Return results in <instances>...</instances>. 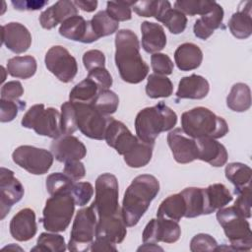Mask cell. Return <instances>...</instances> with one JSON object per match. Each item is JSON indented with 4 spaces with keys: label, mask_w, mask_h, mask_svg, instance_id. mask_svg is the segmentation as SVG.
Instances as JSON below:
<instances>
[{
    "label": "cell",
    "mask_w": 252,
    "mask_h": 252,
    "mask_svg": "<svg viewBox=\"0 0 252 252\" xmlns=\"http://www.w3.org/2000/svg\"><path fill=\"white\" fill-rule=\"evenodd\" d=\"M114 58L124 82L139 84L148 76L149 66L140 54L138 36L131 30L123 29L116 32Z\"/></svg>",
    "instance_id": "obj_1"
},
{
    "label": "cell",
    "mask_w": 252,
    "mask_h": 252,
    "mask_svg": "<svg viewBox=\"0 0 252 252\" xmlns=\"http://www.w3.org/2000/svg\"><path fill=\"white\" fill-rule=\"evenodd\" d=\"M159 191L158 180L151 174L135 177L124 193L122 217L126 226L136 225Z\"/></svg>",
    "instance_id": "obj_2"
},
{
    "label": "cell",
    "mask_w": 252,
    "mask_h": 252,
    "mask_svg": "<svg viewBox=\"0 0 252 252\" xmlns=\"http://www.w3.org/2000/svg\"><path fill=\"white\" fill-rule=\"evenodd\" d=\"M177 123L176 113L162 101L145 107L135 118V130L138 139L154 145L161 132L171 130Z\"/></svg>",
    "instance_id": "obj_3"
},
{
    "label": "cell",
    "mask_w": 252,
    "mask_h": 252,
    "mask_svg": "<svg viewBox=\"0 0 252 252\" xmlns=\"http://www.w3.org/2000/svg\"><path fill=\"white\" fill-rule=\"evenodd\" d=\"M181 129L194 139L202 137L219 139L228 133L226 121L204 106L194 107L183 112L181 115Z\"/></svg>",
    "instance_id": "obj_4"
},
{
    "label": "cell",
    "mask_w": 252,
    "mask_h": 252,
    "mask_svg": "<svg viewBox=\"0 0 252 252\" xmlns=\"http://www.w3.org/2000/svg\"><path fill=\"white\" fill-rule=\"evenodd\" d=\"M217 220L230 242L231 250L250 251L252 231L249 221L233 206L219 209Z\"/></svg>",
    "instance_id": "obj_5"
},
{
    "label": "cell",
    "mask_w": 252,
    "mask_h": 252,
    "mask_svg": "<svg viewBox=\"0 0 252 252\" xmlns=\"http://www.w3.org/2000/svg\"><path fill=\"white\" fill-rule=\"evenodd\" d=\"M75 200L71 193L51 195L45 202L40 221L47 231L61 232L69 226L75 212Z\"/></svg>",
    "instance_id": "obj_6"
},
{
    "label": "cell",
    "mask_w": 252,
    "mask_h": 252,
    "mask_svg": "<svg viewBox=\"0 0 252 252\" xmlns=\"http://www.w3.org/2000/svg\"><path fill=\"white\" fill-rule=\"evenodd\" d=\"M21 124L40 136L56 139L63 135L61 113L53 107L45 108L42 103L32 105L23 116Z\"/></svg>",
    "instance_id": "obj_7"
},
{
    "label": "cell",
    "mask_w": 252,
    "mask_h": 252,
    "mask_svg": "<svg viewBox=\"0 0 252 252\" xmlns=\"http://www.w3.org/2000/svg\"><path fill=\"white\" fill-rule=\"evenodd\" d=\"M96 212L93 205L82 208L73 221L68 249L74 252L88 251L95 238Z\"/></svg>",
    "instance_id": "obj_8"
},
{
    "label": "cell",
    "mask_w": 252,
    "mask_h": 252,
    "mask_svg": "<svg viewBox=\"0 0 252 252\" xmlns=\"http://www.w3.org/2000/svg\"><path fill=\"white\" fill-rule=\"evenodd\" d=\"M98 217H108L121 212L118 203V181L111 173H102L95 180V197L92 204Z\"/></svg>",
    "instance_id": "obj_9"
},
{
    "label": "cell",
    "mask_w": 252,
    "mask_h": 252,
    "mask_svg": "<svg viewBox=\"0 0 252 252\" xmlns=\"http://www.w3.org/2000/svg\"><path fill=\"white\" fill-rule=\"evenodd\" d=\"M76 111L78 129L86 137L103 140L107 125L112 118L97 110L92 103L73 102Z\"/></svg>",
    "instance_id": "obj_10"
},
{
    "label": "cell",
    "mask_w": 252,
    "mask_h": 252,
    "mask_svg": "<svg viewBox=\"0 0 252 252\" xmlns=\"http://www.w3.org/2000/svg\"><path fill=\"white\" fill-rule=\"evenodd\" d=\"M12 158L17 165L28 172L34 175H42L50 169L54 156L45 149L23 145L13 152Z\"/></svg>",
    "instance_id": "obj_11"
},
{
    "label": "cell",
    "mask_w": 252,
    "mask_h": 252,
    "mask_svg": "<svg viewBox=\"0 0 252 252\" xmlns=\"http://www.w3.org/2000/svg\"><path fill=\"white\" fill-rule=\"evenodd\" d=\"M44 62L48 71L63 83H70L77 75V60L64 46L50 47L45 54Z\"/></svg>",
    "instance_id": "obj_12"
},
{
    "label": "cell",
    "mask_w": 252,
    "mask_h": 252,
    "mask_svg": "<svg viewBox=\"0 0 252 252\" xmlns=\"http://www.w3.org/2000/svg\"><path fill=\"white\" fill-rule=\"evenodd\" d=\"M181 235L178 221L157 217L152 219L144 228L142 239L144 243H174Z\"/></svg>",
    "instance_id": "obj_13"
},
{
    "label": "cell",
    "mask_w": 252,
    "mask_h": 252,
    "mask_svg": "<svg viewBox=\"0 0 252 252\" xmlns=\"http://www.w3.org/2000/svg\"><path fill=\"white\" fill-rule=\"evenodd\" d=\"M23 184L14 176V172L1 167L0 171V219L3 220L10 212L13 205L18 203L24 196Z\"/></svg>",
    "instance_id": "obj_14"
},
{
    "label": "cell",
    "mask_w": 252,
    "mask_h": 252,
    "mask_svg": "<svg viewBox=\"0 0 252 252\" xmlns=\"http://www.w3.org/2000/svg\"><path fill=\"white\" fill-rule=\"evenodd\" d=\"M167 144L178 163L184 164L198 159L196 139L185 134L181 128H175L167 134Z\"/></svg>",
    "instance_id": "obj_15"
},
{
    "label": "cell",
    "mask_w": 252,
    "mask_h": 252,
    "mask_svg": "<svg viewBox=\"0 0 252 252\" xmlns=\"http://www.w3.org/2000/svg\"><path fill=\"white\" fill-rule=\"evenodd\" d=\"M104 140L109 147L121 156L128 153L139 141L138 137L134 136L124 123L115 120L113 117L107 125Z\"/></svg>",
    "instance_id": "obj_16"
},
{
    "label": "cell",
    "mask_w": 252,
    "mask_h": 252,
    "mask_svg": "<svg viewBox=\"0 0 252 252\" xmlns=\"http://www.w3.org/2000/svg\"><path fill=\"white\" fill-rule=\"evenodd\" d=\"M50 150L54 158L60 162L81 160L87 155L86 146L73 135H62L53 140Z\"/></svg>",
    "instance_id": "obj_17"
},
{
    "label": "cell",
    "mask_w": 252,
    "mask_h": 252,
    "mask_svg": "<svg viewBox=\"0 0 252 252\" xmlns=\"http://www.w3.org/2000/svg\"><path fill=\"white\" fill-rule=\"evenodd\" d=\"M2 43L16 54L26 52L32 44V34L20 23L11 22L1 27Z\"/></svg>",
    "instance_id": "obj_18"
},
{
    "label": "cell",
    "mask_w": 252,
    "mask_h": 252,
    "mask_svg": "<svg viewBox=\"0 0 252 252\" xmlns=\"http://www.w3.org/2000/svg\"><path fill=\"white\" fill-rule=\"evenodd\" d=\"M127 234L122 211L108 217H98L95 227V238L103 239L113 244L121 243Z\"/></svg>",
    "instance_id": "obj_19"
},
{
    "label": "cell",
    "mask_w": 252,
    "mask_h": 252,
    "mask_svg": "<svg viewBox=\"0 0 252 252\" xmlns=\"http://www.w3.org/2000/svg\"><path fill=\"white\" fill-rule=\"evenodd\" d=\"M196 143L198 148V159L215 167H220L226 163L228 154L221 143L211 137L197 138Z\"/></svg>",
    "instance_id": "obj_20"
},
{
    "label": "cell",
    "mask_w": 252,
    "mask_h": 252,
    "mask_svg": "<svg viewBox=\"0 0 252 252\" xmlns=\"http://www.w3.org/2000/svg\"><path fill=\"white\" fill-rule=\"evenodd\" d=\"M37 230L35 214L33 210L25 208L20 210L10 221V233L18 241L32 239Z\"/></svg>",
    "instance_id": "obj_21"
},
{
    "label": "cell",
    "mask_w": 252,
    "mask_h": 252,
    "mask_svg": "<svg viewBox=\"0 0 252 252\" xmlns=\"http://www.w3.org/2000/svg\"><path fill=\"white\" fill-rule=\"evenodd\" d=\"M59 33L67 39L83 43L95 41L90 21H86L80 15H75L65 20L59 28Z\"/></svg>",
    "instance_id": "obj_22"
},
{
    "label": "cell",
    "mask_w": 252,
    "mask_h": 252,
    "mask_svg": "<svg viewBox=\"0 0 252 252\" xmlns=\"http://www.w3.org/2000/svg\"><path fill=\"white\" fill-rule=\"evenodd\" d=\"M78 15V8L73 1L60 0L45 9L39 16V24L45 30H51L70 17Z\"/></svg>",
    "instance_id": "obj_23"
},
{
    "label": "cell",
    "mask_w": 252,
    "mask_h": 252,
    "mask_svg": "<svg viewBox=\"0 0 252 252\" xmlns=\"http://www.w3.org/2000/svg\"><path fill=\"white\" fill-rule=\"evenodd\" d=\"M142 47L148 53H158L166 45V35L159 24L145 21L141 24Z\"/></svg>",
    "instance_id": "obj_24"
},
{
    "label": "cell",
    "mask_w": 252,
    "mask_h": 252,
    "mask_svg": "<svg viewBox=\"0 0 252 252\" xmlns=\"http://www.w3.org/2000/svg\"><path fill=\"white\" fill-rule=\"evenodd\" d=\"M210 91V84L203 76L192 74L187 77H183L176 92L178 98H190V99H202L207 96Z\"/></svg>",
    "instance_id": "obj_25"
},
{
    "label": "cell",
    "mask_w": 252,
    "mask_h": 252,
    "mask_svg": "<svg viewBox=\"0 0 252 252\" xmlns=\"http://www.w3.org/2000/svg\"><path fill=\"white\" fill-rule=\"evenodd\" d=\"M223 15L224 13L222 7L219 3H216L211 12L196 20L193 27L194 34L200 39L205 40L209 38L214 33L215 30L221 27Z\"/></svg>",
    "instance_id": "obj_26"
},
{
    "label": "cell",
    "mask_w": 252,
    "mask_h": 252,
    "mask_svg": "<svg viewBox=\"0 0 252 252\" xmlns=\"http://www.w3.org/2000/svg\"><path fill=\"white\" fill-rule=\"evenodd\" d=\"M203 60L201 48L192 43L185 42L180 44L174 52V61L181 71H191L197 69Z\"/></svg>",
    "instance_id": "obj_27"
},
{
    "label": "cell",
    "mask_w": 252,
    "mask_h": 252,
    "mask_svg": "<svg viewBox=\"0 0 252 252\" xmlns=\"http://www.w3.org/2000/svg\"><path fill=\"white\" fill-rule=\"evenodd\" d=\"M205 215H210L219 209L228 205L232 201V195L225 185L215 183L204 188Z\"/></svg>",
    "instance_id": "obj_28"
},
{
    "label": "cell",
    "mask_w": 252,
    "mask_h": 252,
    "mask_svg": "<svg viewBox=\"0 0 252 252\" xmlns=\"http://www.w3.org/2000/svg\"><path fill=\"white\" fill-rule=\"evenodd\" d=\"M244 7L232 14L228 21V29L233 36L238 39H245L252 33L251 2L247 1Z\"/></svg>",
    "instance_id": "obj_29"
},
{
    "label": "cell",
    "mask_w": 252,
    "mask_h": 252,
    "mask_svg": "<svg viewBox=\"0 0 252 252\" xmlns=\"http://www.w3.org/2000/svg\"><path fill=\"white\" fill-rule=\"evenodd\" d=\"M225 177L235 187V194L250 188L251 183V168L241 162H230L225 166L224 169Z\"/></svg>",
    "instance_id": "obj_30"
},
{
    "label": "cell",
    "mask_w": 252,
    "mask_h": 252,
    "mask_svg": "<svg viewBox=\"0 0 252 252\" xmlns=\"http://www.w3.org/2000/svg\"><path fill=\"white\" fill-rule=\"evenodd\" d=\"M186 205L181 193L172 194L166 197L159 205L157 217L179 221L185 215Z\"/></svg>",
    "instance_id": "obj_31"
},
{
    "label": "cell",
    "mask_w": 252,
    "mask_h": 252,
    "mask_svg": "<svg viewBox=\"0 0 252 252\" xmlns=\"http://www.w3.org/2000/svg\"><path fill=\"white\" fill-rule=\"evenodd\" d=\"M156 19L162 23L173 34H179L183 32L187 26L186 15L178 9L171 8L169 2H167V4L162 8Z\"/></svg>",
    "instance_id": "obj_32"
},
{
    "label": "cell",
    "mask_w": 252,
    "mask_h": 252,
    "mask_svg": "<svg viewBox=\"0 0 252 252\" xmlns=\"http://www.w3.org/2000/svg\"><path fill=\"white\" fill-rule=\"evenodd\" d=\"M37 64L32 55L15 56L7 62V73L14 78L29 79L36 72Z\"/></svg>",
    "instance_id": "obj_33"
},
{
    "label": "cell",
    "mask_w": 252,
    "mask_h": 252,
    "mask_svg": "<svg viewBox=\"0 0 252 252\" xmlns=\"http://www.w3.org/2000/svg\"><path fill=\"white\" fill-rule=\"evenodd\" d=\"M226 105L235 112H244L251 106V91L244 83L234 84L226 97Z\"/></svg>",
    "instance_id": "obj_34"
},
{
    "label": "cell",
    "mask_w": 252,
    "mask_h": 252,
    "mask_svg": "<svg viewBox=\"0 0 252 252\" xmlns=\"http://www.w3.org/2000/svg\"><path fill=\"white\" fill-rule=\"evenodd\" d=\"M180 193L183 196L186 205L185 218L192 219L205 215L204 188L188 187L183 189Z\"/></svg>",
    "instance_id": "obj_35"
},
{
    "label": "cell",
    "mask_w": 252,
    "mask_h": 252,
    "mask_svg": "<svg viewBox=\"0 0 252 252\" xmlns=\"http://www.w3.org/2000/svg\"><path fill=\"white\" fill-rule=\"evenodd\" d=\"M154 145L145 143L139 139L137 144L124 157L126 164L133 168H139L147 165L153 156Z\"/></svg>",
    "instance_id": "obj_36"
},
{
    "label": "cell",
    "mask_w": 252,
    "mask_h": 252,
    "mask_svg": "<svg viewBox=\"0 0 252 252\" xmlns=\"http://www.w3.org/2000/svg\"><path fill=\"white\" fill-rule=\"evenodd\" d=\"M90 23L95 40L102 36H107L114 33L119 27V23L113 20L106 13V11L97 12L94 16H93Z\"/></svg>",
    "instance_id": "obj_37"
},
{
    "label": "cell",
    "mask_w": 252,
    "mask_h": 252,
    "mask_svg": "<svg viewBox=\"0 0 252 252\" xmlns=\"http://www.w3.org/2000/svg\"><path fill=\"white\" fill-rule=\"evenodd\" d=\"M173 85L166 76L151 74L146 85V94L151 98L168 97L172 94Z\"/></svg>",
    "instance_id": "obj_38"
},
{
    "label": "cell",
    "mask_w": 252,
    "mask_h": 252,
    "mask_svg": "<svg viewBox=\"0 0 252 252\" xmlns=\"http://www.w3.org/2000/svg\"><path fill=\"white\" fill-rule=\"evenodd\" d=\"M98 91L99 89L97 85L93 80L86 78L71 90L69 98L72 102L92 103L95 98Z\"/></svg>",
    "instance_id": "obj_39"
},
{
    "label": "cell",
    "mask_w": 252,
    "mask_h": 252,
    "mask_svg": "<svg viewBox=\"0 0 252 252\" xmlns=\"http://www.w3.org/2000/svg\"><path fill=\"white\" fill-rule=\"evenodd\" d=\"M66 250L65 239L62 235L56 232H42L37 238L36 245L32 248V251L38 252H64Z\"/></svg>",
    "instance_id": "obj_40"
},
{
    "label": "cell",
    "mask_w": 252,
    "mask_h": 252,
    "mask_svg": "<svg viewBox=\"0 0 252 252\" xmlns=\"http://www.w3.org/2000/svg\"><path fill=\"white\" fill-rule=\"evenodd\" d=\"M216 3V1L208 0H178L174 3V7L185 15L203 16L211 12Z\"/></svg>",
    "instance_id": "obj_41"
},
{
    "label": "cell",
    "mask_w": 252,
    "mask_h": 252,
    "mask_svg": "<svg viewBox=\"0 0 252 252\" xmlns=\"http://www.w3.org/2000/svg\"><path fill=\"white\" fill-rule=\"evenodd\" d=\"M92 104L101 113L110 115L117 110L119 105V97L109 89L99 90Z\"/></svg>",
    "instance_id": "obj_42"
},
{
    "label": "cell",
    "mask_w": 252,
    "mask_h": 252,
    "mask_svg": "<svg viewBox=\"0 0 252 252\" xmlns=\"http://www.w3.org/2000/svg\"><path fill=\"white\" fill-rule=\"evenodd\" d=\"M74 183L75 181L71 179L69 176H67L65 173L55 172L47 176L45 185H46L47 192L51 196L53 194L62 193V192L71 193Z\"/></svg>",
    "instance_id": "obj_43"
},
{
    "label": "cell",
    "mask_w": 252,
    "mask_h": 252,
    "mask_svg": "<svg viewBox=\"0 0 252 252\" xmlns=\"http://www.w3.org/2000/svg\"><path fill=\"white\" fill-rule=\"evenodd\" d=\"M131 1H108L106 3V13L116 22L128 21L132 18Z\"/></svg>",
    "instance_id": "obj_44"
},
{
    "label": "cell",
    "mask_w": 252,
    "mask_h": 252,
    "mask_svg": "<svg viewBox=\"0 0 252 252\" xmlns=\"http://www.w3.org/2000/svg\"><path fill=\"white\" fill-rule=\"evenodd\" d=\"M168 1L160 0H146L134 2L132 8L134 12L140 17H155L160 13L162 8L167 4Z\"/></svg>",
    "instance_id": "obj_45"
},
{
    "label": "cell",
    "mask_w": 252,
    "mask_h": 252,
    "mask_svg": "<svg viewBox=\"0 0 252 252\" xmlns=\"http://www.w3.org/2000/svg\"><path fill=\"white\" fill-rule=\"evenodd\" d=\"M61 129L63 135H72L78 129L76 111L72 101H65L61 105Z\"/></svg>",
    "instance_id": "obj_46"
},
{
    "label": "cell",
    "mask_w": 252,
    "mask_h": 252,
    "mask_svg": "<svg viewBox=\"0 0 252 252\" xmlns=\"http://www.w3.org/2000/svg\"><path fill=\"white\" fill-rule=\"evenodd\" d=\"M25 107L26 102L23 100L0 98V121L5 123L14 120L18 115V112L25 109Z\"/></svg>",
    "instance_id": "obj_47"
},
{
    "label": "cell",
    "mask_w": 252,
    "mask_h": 252,
    "mask_svg": "<svg viewBox=\"0 0 252 252\" xmlns=\"http://www.w3.org/2000/svg\"><path fill=\"white\" fill-rule=\"evenodd\" d=\"M151 65L155 74L158 75H170L173 71L174 64L170 57L164 53H154L151 56Z\"/></svg>",
    "instance_id": "obj_48"
},
{
    "label": "cell",
    "mask_w": 252,
    "mask_h": 252,
    "mask_svg": "<svg viewBox=\"0 0 252 252\" xmlns=\"http://www.w3.org/2000/svg\"><path fill=\"white\" fill-rule=\"evenodd\" d=\"M71 194L77 206H85L94 195V187L90 182H75Z\"/></svg>",
    "instance_id": "obj_49"
},
{
    "label": "cell",
    "mask_w": 252,
    "mask_h": 252,
    "mask_svg": "<svg viewBox=\"0 0 252 252\" xmlns=\"http://www.w3.org/2000/svg\"><path fill=\"white\" fill-rule=\"evenodd\" d=\"M218 247L217 240L207 233L196 234L190 242V250L192 252L200 251H216Z\"/></svg>",
    "instance_id": "obj_50"
},
{
    "label": "cell",
    "mask_w": 252,
    "mask_h": 252,
    "mask_svg": "<svg viewBox=\"0 0 252 252\" xmlns=\"http://www.w3.org/2000/svg\"><path fill=\"white\" fill-rule=\"evenodd\" d=\"M87 78L93 80L99 90H107L113 83L112 77L105 67H98L89 71Z\"/></svg>",
    "instance_id": "obj_51"
},
{
    "label": "cell",
    "mask_w": 252,
    "mask_h": 252,
    "mask_svg": "<svg viewBox=\"0 0 252 252\" xmlns=\"http://www.w3.org/2000/svg\"><path fill=\"white\" fill-rule=\"evenodd\" d=\"M83 63L88 71L98 67H105V56L100 50L91 49L84 53Z\"/></svg>",
    "instance_id": "obj_52"
},
{
    "label": "cell",
    "mask_w": 252,
    "mask_h": 252,
    "mask_svg": "<svg viewBox=\"0 0 252 252\" xmlns=\"http://www.w3.org/2000/svg\"><path fill=\"white\" fill-rule=\"evenodd\" d=\"M251 188H247L244 191L237 194V198L233 207L246 219L251 218Z\"/></svg>",
    "instance_id": "obj_53"
},
{
    "label": "cell",
    "mask_w": 252,
    "mask_h": 252,
    "mask_svg": "<svg viewBox=\"0 0 252 252\" xmlns=\"http://www.w3.org/2000/svg\"><path fill=\"white\" fill-rule=\"evenodd\" d=\"M24 94V88L19 81H10L2 85L1 98L15 100Z\"/></svg>",
    "instance_id": "obj_54"
},
{
    "label": "cell",
    "mask_w": 252,
    "mask_h": 252,
    "mask_svg": "<svg viewBox=\"0 0 252 252\" xmlns=\"http://www.w3.org/2000/svg\"><path fill=\"white\" fill-rule=\"evenodd\" d=\"M63 173H65L74 181H78L85 177L86 168L84 163L80 160H69L65 162Z\"/></svg>",
    "instance_id": "obj_55"
},
{
    "label": "cell",
    "mask_w": 252,
    "mask_h": 252,
    "mask_svg": "<svg viewBox=\"0 0 252 252\" xmlns=\"http://www.w3.org/2000/svg\"><path fill=\"white\" fill-rule=\"evenodd\" d=\"M12 5L19 11H35L44 7L48 1H32V0H13Z\"/></svg>",
    "instance_id": "obj_56"
},
{
    "label": "cell",
    "mask_w": 252,
    "mask_h": 252,
    "mask_svg": "<svg viewBox=\"0 0 252 252\" xmlns=\"http://www.w3.org/2000/svg\"><path fill=\"white\" fill-rule=\"evenodd\" d=\"M90 250L91 251H111V250L116 251L117 248L115 247V244L111 242H108L103 239L95 238L92 243Z\"/></svg>",
    "instance_id": "obj_57"
},
{
    "label": "cell",
    "mask_w": 252,
    "mask_h": 252,
    "mask_svg": "<svg viewBox=\"0 0 252 252\" xmlns=\"http://www.w3.org/2000/svg\"><path fill=\"white\" fill-rule=\"evenodd\" d=\"M77 8H80L81 10L85 12H94L97 7V1L96 0H75L73 1Z\"/></svg>",
    "instance_id": "obj_58"
},
{
    "label": "cell",
    "mask_w": 252,
    "mask_h": 252,
    "mask_svg": "<svg viewBox=\"0 0 252 252\" xmlns=\"http://www.w3.org/2000/svg\"><path fill=\"white\" fill-rule=\"evenodd\" d=\"M140 250H145V251H158V250H159V251H163V249L161 247L158 246L155 243H144V245H142L138 248V251H140Z\"/></svg>",
    "instance_id": "obj_59"
}]
</instances>
